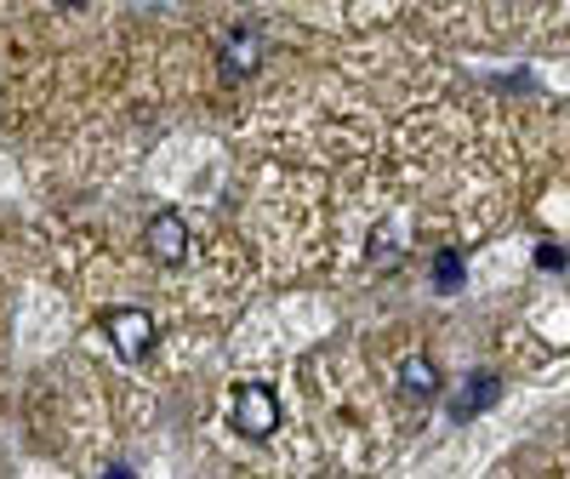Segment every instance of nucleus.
<instances>
[{"label": "nucleus", "instance_id": "obj_1", "mask_svg": "<svg viewBox=\"0 0 570 479\" xmlns=\"http://www.w3.org/2000/svg\"><path fill=\"white\" fill-rule=\"evenodd\" d=\"M234 428H240L246 440H268L279 428V400L274 389H263V382H246L240 394H234Z\"/></svg>", "mask_w": 570, "mask_h": 479}, {"label": "nucleus", "instance_id": "obj_2", "mask_svg": "<svg viewBox=\"0 0 570 479\" xmlns=\"http://www.w3.org/2000/svg\"><path fill=\"white\" fill-rule=\"evenodd\" d=\"M104 325H109V338H115L120 360H142V354L155 349V320L142 314V309H109Z\"/></svg>", "mask_w": 570, "mask_h": 479}, {"label": "nucleus", "instance_id": "obj_3", "mask_svg": "<svg viewBox=\"0 0 570 479\" xmlns=\"http://www.w3.org/2000/svg\"><path fill=\"white\" fill-rule=\"evenodd\" d=\"M149 252H155V263H183V252H188V223H183L177 212L149 217Z\"/></svg>", "mask_w": 570, "mask_h": 479}, {"label": "nucleus", "instance_id": "obj_4", "mask_svg": "<svg viewBox=\"0 0 570 479\" xmlns=\"http://www.w3.org/2000/svg\"><path fill=\"white\" fill-rule=\"evenodd\" d=\"M400 389H405L411 400H434V394H440V371H434V360H422V354L400 360Z\"/></svg>", "mask_w": 570, "mask_h": 479}, {"label": "nucleus", "instance_id": "obj_5", "mask_svg": "<svg viewBox=\"0 0 570 479\" xmlns=\"http://www.w3.org/2000/svg\"><path fill=\"white\" fill-rule=\"evenodd\" d=\"M257 63H263V40H257L252 29H240V35L223 46V69H228V75H252Z\"/></svg>", "mask_w": 570, "mask_h": 479}, {"label": "nucleus", "instance_id": "obj_6", "mask_svg": "<svg viewBox=\"0 0 570 479\" xmlns=\"http://www.w3.org/2000/svg\"><path fill=\"white\" fill-rule=\"evenodd\" d=\"M491 400H497V377H473V382H468V394H456L451 417H456V422H468V417H480Z\"/></svg>", "mask_w": 570, "mask_h": 479}, {"label": "nucleus", "instance_id": "obj_7", "mask_svg": "<svg viewBox=\"0 0 570 479\" xmlns=\"http://www.w3.org/2000/svg\"><path fill=\"white\" fill-rule=\"evenodd\" d=\"M440 285H456V257H440Z\"/></svg>", "mask_w": 570, "mask_h": 479}, {"label": "nucleus", "instance_id": "obj_8", "mask_svg": "<svg viewBox=\"0 0 570 479\" xmlns=\"http://www.w3.org/2000/svg\"><path fill=\"white\" fill-rule=\"evenodd\" d=\"M58 7H80V0H58Z\"/></svg>", "mask_w": 570, "mask_h": 479}]
</instances>
